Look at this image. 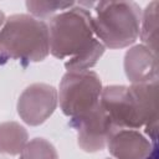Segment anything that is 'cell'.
I'll return each instance as SVG.
<instances>
[{
  "label": "cell",
  "instance_id": "obj_1",
  "mask_svg": "<svg viewBox=\"0 0 159 159\" xmlns=\"http://www.w3.org/2000/svg\"><path fill=\"white\" fill-rule=\"evenodd\" d=\"M50 55L47 22L29 14L6 17L0 29V63L9 60L24 67L46 60Z\"/></svg>",
  "mask_w": 159,
  "mask_h": 159
},
{
  "label": "cell",
  "instance_id": "obj_15",
  "mask_svg": "<svg viewBox=\"0 0 159 159\" xmlns=\"http://www.w3.org/2000/svg\"><path fill=\"white\" fill-rule=\"evenodd\" d=\"M158 145H154V148H153V150H152V153L149 154V157H148V159H157V157H158Z\"/></svg>",
  "mask_w": 159,
  "mask_h": 159
},
{
  "label": "cell",
  "instance_id": "obj_5",
  "mask_svg": "<svg viewBox=\"0 0 159 159\" xmlns=\"http://www.w3.org/2000/svg\"><path fill=\"white\" fill-rule=\"evenodd\" d=\"M99 104L104 109L113 129L143 128V120L129 89V86H104L102 88Z\"/></svg>",
  "mask_w": 159,
  "mask_h": 159
},
{
  "label": "cell",
  "instance_id": "obj_9",
  "mask_svg": "<svg viewBox=\"0 0 159 159\" xmlns=\"http://www.w3.org/2000/svg\"><path fill=\"white\" fill-rule=\"evenodd\" d=\"M123 68L130 84L158 81V55L142 43L128 47L124 53Z\"/></svg>",
  "mask_w": 159,
  "mask_h": 159
},
{
  "label": "cell",
  "instance_id": "obj_14",
  "mask_svg": "<svg viewBox=\"0 0 159 159\" xmlns=\"http://www.w3.org/2000/svg\"><path fill=\"white\" fill-rule=\"evenodd\" d=\"M19 159H58L56 148L45 138L29 139Z\"/></svg>",
  "mask_w": 159,
  "mask_h": 159
},
{
  "label": "cell",
  "instance_id": "obj_10",
  "mask_svg": "<svg viewBox=\"0 0 159 159\" xmlns=\"http://www.w3.org/2000/svg\"><path fill=\"white\" fill-rule=\"evenodd\" d=\"M29 142V133L17 122L0 123V153L6 155H20Z\"/></svg>",
  "mask_w": 159,
  "mask_h": 159
},
{
  "label": "cell",
  "instance_id": "obj_8",
  "mask_svg": "<svg viewBox=\"0 0 159 159\" xmlns=\"http://www.w3.org/2000/svg\"><path fill=\"white\" fill-rule=\"evenodd\" d=\"M157 143H152L139 129H113L106 148L113 159H148Z\"/></svg>",
  "mask_w": 159,
  "mask_h": 159
},
{
  "label": "cell",
  "instance_id": "obj_6",
  "mask_svg": "<svg viewBox=\"0 0 159 159\" xmlns=\"http://www.w3.org/2000/svg\"><path fill=\"white\" fill-rule=\"evenodd\" d=\"M57 89L47 83H32L19 96L16 109L24 123L37 127L45 123L57 108Z\"/></svg>",
  "mask_w": 159,
  "mask_h": 159
},
{
  "label": "cell",
  "instance_id": "obj_3",
  "mask_svg": "<svg viewBox=\"0 0 159 159\" xmlns=\"http://www.w3.org/2000/svg\"><path fill=\"white\" fill-rule=\"evenodd\" d=\"M47 26L50 55L57 60H67L77 55L94 39L92 11L77 2L51 17Z\"/></svg>",
  "mask_w": 159,
  "mask_h": 159
},
{
  "label": "cell",
  "instance_id": "obj_7",
  "mask_svg": "<svg viewBox=\"0 0 159 159\" xmlns=\"http://www.w3.org/2000/svg\"><path fill=\"white\" fill-rule=\"evenodd\" d=\"M68 124L77 132V144L86 153L103 150L108 135L113 130V127L101 104L86 116L70 120Z\"/></svg>",
  "mask_w": 159,
  "mask_h": 159
},
{
  "label": "cell",
  "instance_id": "obj_16",
  "mask_svg": "<svg viewBox=\"0 0 159 159\" xmlns=\"http://www.w3.org/2000/svg\"><path fill=\"white\" fill-rule=\"evenodd\" d=\"M5 20H6V16H5V14L2 12V10H0V29L2 27V25H4Z\"/></svg>",
  "mask_w": 159,
  "mask_h": 159
},
{
  "label": "cell",
  "instance_id": "obj_2",
  "mask_svg": "<svg viewBox=\"0 0 159 159\" xmlns=\"http://www.w3.org/2000/svg\"><path fill=\"white\" fill-rule=\"evenodd\" d=\"M92 10L94 37L106 48H127L139 39L142 9L135 1H98Z\"/></svg>",
  "mask_w": 159,
  "mask_h": 159
},
{
  "label": "cell",
  "instance_id": "obj_13",
  "mask_svg": "<svg viewBox=\"0 0 159 159\" xmlns=\"http://www.w3.org/2000/svg\"><path fill=\"white\" fill-rule=\"evenodd\" d=\"M76 5V1H57V0H27L25 2L29 15L43 20L51 19L55 15L71 9Z\"/></svg>",
  "mask_w": 159,
  "mask_h": 159
},
{
  "label": "cell",
  "instance_id": "obj_11",
  "mask_svg": "<svg viewBox=\"0 0 159 159\" xmlns=\"http://www.w3.org/2000/svg\"><path fill=\"white\" fill-rule=\"evenodd\" d=\"M158 9L159 2L157 0L150 1L140 15L139 40L140 43L147 46L154 53L158 55Z\"/></svg>",
  "mask_w": 159,
  "mask_h": 159
},
{
  "label": "cell",
  "instance_id": "obj_12",
  "mask_svg": "<svg viewBox=\"0 0 159 159\" xmlns=\"http://www.w3.org/2000/svg\"><path fill=\"white\" fill-rule=\"evenodd\" d=\"M106 51V47L94 37L87 47H84L77 55L65 61V68L67 72H82L89 71L97 65Z\"/></svg>",
  "mask_w": 159,
  "mask_h": 159
},
{
  "label": "cell",
  "instance_id": "obj_17",
  "mask_svg": "<svg viewBox=\"0 0 159 159\" xmlns=\"http://www.w3.org/2000/svg\"><path fill=\"white\" fill-rule=\"evenodd\" d=\"M106 159H113V158H106Z\"/></svg>",
  "mask_w": 159,
  "mask_h": 159
},
{
  "label": "cell",
  "instance_id": "obj_4",
  "mask_svg": "<svg viewBox=\"0 0 159 159\" xmlns=\"http://www.w3.org/2000/svg\"><path fill=\"white\" fill-rule=\"evenodd\" d=\"M102 88L101 77L94 71L66 72L57 89L61 112L70 120L86 116L99 104Z\"/></svg>",
  "mask_w": 159,
  "mask_h": 159
}]
</instances>
